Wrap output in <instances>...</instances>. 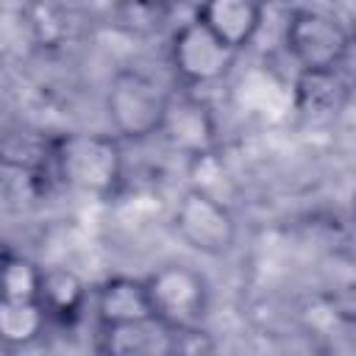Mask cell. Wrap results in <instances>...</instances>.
<instances>
[{"label": "cell", "instance_id": "13", "mask_svg": "<svg viewBox=\"0 0 356 356\" xmlns=\"http://www.w3.org/2000/svg\"><path fill=\"white\" fill-rule=\"evenodd\" d=\"M50 314L39 300H0V337L6 348H31L42 339Z\"/></svg>", "mask_w": 356, "mask_h": 356}, {"label": "cell", "instance_id": "9", "mask_svg": "<svg viewBox=\"0 0 356 356\" xmlns=\"http://www.w3.org/2000/svg\"><path fill=\"white\" fill-rule=\"evenodd\" d=\"M195 17L234 53L250 47L264 22V6L256 0H209L195 8Z\"/></svg>", "mask_w": 356, "mask_h": 356}, {"label": "cell", "instance_id": "7", "mask_svg": "<svg viewBox=\"0 0 356 356\" xmlns=\"http://www.w3.org/2000/svg\"><path fill=\"white\" fill-rule=\"evenodd\" d=\"M159 136L167 142L170 150L181 153L186 161L220 150L217 117L211 106L192 92H170V103Z\"/></svg>", "mask_w": 356, "mask_h": 356}, {"label": "cell", "instance_id": "14", "mask_svg": "<svg viewBox=\"0 0 356 356\" xmlns=\"http://www.w3.org/2000/svg\"><path fill=\"white\" fill-rule=\"evenodd\" d=\"M44 267L17 250H3V300H39Z\"/></svg>", "mask_w": 356, "mask_h": 356}, {"label": "cell", "instance_id": "2", "mask_svg": "<svg viewBox=\"0 0 356 356\" xmlns=\"http://www.w3.org/2000/svg\"><path fill=\"white\" fill-rule=\"evenodd\" d=\"M170 92L142 70H117L106 86V114L114 136L142 142L161 131Z\"/></svg>", "mask_w": 356, "mask_h": 356}, {"label": "cell", "instance_id": "5", "mask_svg": "<svg viewBox=\"0 0 356 356\" xmlns=\"http://www.w3.org/2000/svg\"><path fill=\"white\" fill-rule=\"evenodd\" d=\"M172 231L175 236L200 256H225L236 245V217L231 206L209 192L186 186L172 206Z\"/></svg>", "mask_w": 356, "mask_h": 356}, {"label": "cell", "instance_id": "3", "mask_svg": "<svg viewBox=\"0 0 356 356\" xmlns=\"http://www.w3.org/2000/svg\"><path fill=\"white\" fill-rule=\"evenodd\" d=\"M145 286L156 320H161L172 331H189L203 325L211 292L200 270L181 261H167L145 275Z\"/></svg>", "mask_w": 356, "mask_h": 356}, {"label": "cell", "instance_id": "6", "mask_svg": "<svg viewBox=\"0 0 356 356\" xmlns=\"http://www.w3.org/2000/svg\"><path fill=\"white\" fill-rule=\"evenodd\" d=\"M170 67L186 86H211L228 78L236 64L231 47H225L195 14L181 22L170 36Z\"/></svg>", "mask_w": 356, "mask_h": 356}, {"label": "cell", "instance_id": "11", "mask_svg": "<svg viewBox=\"0 0 356 356\" xmlns=\"http://www.w3.org/2000/svg\"><path fill=\"white\" fill-rule=\"evenodd\" d=\"M89 300V286L86 281L70 270V267H44V281H42V295L39 303L50 314L53 323L72 325L83 317Z\"/></svg>", "mask_w": 356, "mask_h": 356}, {"label": "cell", "instance_id": "12", "mask_svg": "<svg viewBox=\"0 0 356 356\" xmlns=\"http://www.w3.org/2000/svg\"><path fill=\"white\" fill-rule=\"evenodd\" d=\"M345 81L339 78V70L334 72H298L295 81V103L300 114L312 120H328L334 117L345 103Z\"/></svg>", "mask_w": 356, "mask_h": 356}, {"label": "cell", "instance_id": "10", "mask_svg": "<svg viewBox=\"0 0 356 356\" xmlns=\"http://www.w3.org/2000/svg\"><path fill=\"white\" fill-rule=\"evenodd\" d=\"M178 331L150 317L131 325L100 328L97 350L100 356H175Z\"/></svg>", "mask_w": 356, "mask_h": 356}, {"label": "cell", "instance_id": "15", "mask_svg": "<svg viewBox=\"0 0 356 356\" xmlns=\"http://www.w3.org/2000/svg\"><path fill=\"white\" fill-rule=\"evenodd\" d=\"M353 217H356V197H353Z\"/></svg>", "mask_w": 356, "mask_h": 356}, {"label": "cell", "instance_id": "1", "mask_svg": "<svg viewBox=\"0 0 356 356\" xmlns=\"http://www.w3.org/2000/svg\"><path fill=\"white\" fill-rule=\"evenodd\" d=\"M50 164L64 186L92 197H114L125 178L122 139L92 131L56 136L50 142Z\"/></svg>", "mask_w": 356, "mask_h": 356}, {"label": "cell", "instance_id": "8", "mask_svg": "<svg viewBox=\"0 0 356 356\" xmlns=\"http://www.w3.org/2000/svg\"><path fill=\"white\" fill-rule=\"evenodd\" d=\"M92 312H95L97 328H117V325L150 320L153 309H150L145 278L111 275L100 281L92 295Z\"/></svg>", "mask_w": 356, "mask_h": 356}, {"label": "cell", "instance_id": "4", "mask_svg": "<svg viewBox=\"0 0 356 356\" xmlns=\"http://www.w3.org/2000/svg\"><path fill=\"white\" fill-rule=\"evenodd\" d=\"M284 44L300 72H334L353 47V33L323 8H295L286 19Z\"/></svg>", "mask_w": 356, "mask_h": 356}]
</instances>
